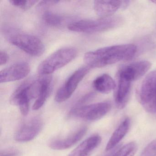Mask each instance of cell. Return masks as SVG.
<instances>
[{
  "mask_svg": "<svg viewBox=\"0 0 156 156\" xmlns=\"http://www.w3.org/2000/svg\"><path fill=\"white\" fill-rule=\"evenodd\" d=\"M59 1H41L38 4V7L39 8H44V7H50L55 4L59 3Z\"/></svg>",
  "mask_w": 156,
  "mask_h": 156,
  "instance_id": "26",
  "label": "cell"
},
{
  "mask_svg": "<svg viewBox=\"0 0 156 156\" xmlns=\"http://www.w3.org/2000/svg\"><path fill=\"white\" fill-rule=\"evenodd\" d=\"M123 20L119 16L85 20L73 22L68 25V30L75 32L96 33L115 29L122 25Z\"/></svg>",
  "mask_w": 156,
  "mask_h": 156,
  "instance_id": "2",
  "label": "cell"
},
{
  "mask_svg": "<svg viewBox=\"0 0 156 156\" xmlns=\"http://www.w3.org/2000/svg\"><path fill=\"white\" fill-rule=\"evenodd\" d=\"M151 2L152 3H154V4H156V0H154V1H151Z\"/></svg>",
  "mask_w": 156,
  "mask_h": 156,
  "instance_id": "28",
  "label": "cell"
},
{
  "mask_svg": "<svg viewBox=\"0 0 156 156\" xmlns=\"http://www.w3.org/2000/svg\"><path fill=\"white\" fill-rule=\"evenodd\" d=\"M111 108L110 102H103L89 105L75 106L71 110V116L90 121L99 120L108 113Z\"/></svg>",
  "mask_w": 156,
  "mask_h": 156,
  "instance_id": "6",
  "label": "cell"
},
{
  "mask_svg": "<svg viewBox=\"0 0 156 156\" xmlns=\"http://www.w3.org/2000/svg\"><path fill=\"white\" fill-rule=\"evenodd\" d=\"M140 156H156V139L145 147Z\"/></svg>",
  "mask_w": 156,
  "mask_h": 156,
  "instance_id": "22",
  "label": "cell"
},
{
  "mask_svg": "<svg viewBox=\"0 0 156 156\" xmlns=\"http://www.w3.org/2000/svg\"><path fill=\"white\" fill-rule=\"evenodd\" d=\"M120 147V146H116L113 149H112L113 150H112V151H111L109 154H108L107 155H106V156H114L115 153L119 149V148Z\"/></svg>",
  "mask_w": 156,
  "mask_h": 156,
  "instance_id": "27",
  "label": "cell"
},
{
  "mask_svg": "<svg viewBox=\"0 0 156 156\" xmlns=\"http://www.w3.org/2000/svg\"><path fill=\"white\" fill-rule=\"evenodd\" d=\"M20 152L16 149H9L1 151L0 156H19Z\"/></svg>",
  "mask_w": 156,
  "mask_h": 156,
  "instance_id": "24",
  "label": "cell"
},
{
  "mask_svg": "<svg viewBox=\"0 0 156 156\" xmlns=\"http://www.w3.org/2000/svg\"><path fill=\"white\" fill-rule=\"evenodd\" d=\"M8 40L10 43L31 56H41L45 51L44 44L39 38L28 34L12 33L8 35Z\"/></svg>",
  "mask_w": 156,
  "mask_h": 156,
  "instance_id": "5",
  "label": "cell"
},
{
  "mask_svg": "<svg viewBox=\"0 0 156 156\" xmlns=\"http://www.w3.org/2000/svg\"><path fill=\"white\" fill-rule=\"evenodd\" d=\"M9 55L5 51H1L0 52V66L6 64L9 60Z\"/></svg>",
  "mask_w": 156,
  "mask_h": 156,
  "instance_id": "25",
  "label": "cell"
},
{
  "mask_svg": "<svg viewBox=\"0 0 156 156\" xmlns=\"http://www.w3.org/2000/svg\"><path fill=\"white\" fill-rule=\"evenodd\" d=\"M77 54V50L73 47L59 49L41 62L37 69L38 73L41 75H49L68 64L76 57Z\"/></svg>",
  "mask_w": 156,
  "mask_h": 156,
  "instance_id": "3",
  "label": "cell"
},
{
  "mask_svg": "<svg viewBox=\"0 0 156 156\" xmlns=\"http://www.w3.org/2000/svg\"><path fill=\"white\" fill-rule=\"evenodd\" d=\"M30 66L26 62H20L10 66L0 72V82L9 83L21 80L29 75Z\"/></svg>",
  "mask_w": 156,
  "mask_h": 156,
  "instance_id": "11",
  "label": "cell"
},
{
  "mask_svg": "<svg viewBox=\"0 0 156 156\" xmlns=\"http://www.w3.org/2000/svg\"><path fill=\"white\" fill-rule=\"evenodd\" d=\"M9 2L14 7H17L24 10L30 9L38 2L37 1H23V0H10Z\"/></svg>",
  "mask_w": 156,
  "mask_h": 156,
  "instance_id": "21",
  "label": "cell"
},
{
  "mask_svg": "<svg viewBox=\"0 0 156 156\" xmlns=\"http://www.w3.org/2000/svg\"><path fill=\"white\" fill-rule=\"evenodd\" d=\"M95 94L94 93H90L87 94L83 96L80 100L77 102L76 106L84 105V104L90 102L94 98Z\"/></svg>",
  "mask_w": 156,
  "mask_h": 156,
  "instance_id": "23",
  "label": "cell"
},
{
  "mask_svg": "<svg viewBox=\"0 0 156 156\" xmlns=\"http://www.w3.org/2000/svg\"><path fill=\"white\" fill-rule=\"evenodd\" d=\"M40 79V87L37 99L33 106V109L37 110L44 105L52 90V79L50 76H45Z\"/></svg>",
  "mask_w": 156,
  "mask_h": 156,
  "instance_id": "16",
  "label": "cell"
},
{
  "mask_svg": "<svg viewBox=\"0 0 156 156\" xmlns=\"http://www.w3.org/2000/svg\"><path fill=\"white\" fill-rule=\"evenodd\" d=\"M93 86L96 91L103 94H108L115 89V80L107 74H103L94 79Z\"/></svg>",
  "mask_w": 156,
  "mask_h": 156,
  "instance_id": "18",
  "label": "cell"
},
{
  "mask_svg": "<svg viewBox=\"0 0 156 156\" xmlns=\"http://www.w3.org/2000/svg\"><path fill=\"white\" fill-rule=\"evenodd\" d=\"M122 6V1H95L94 3L96 13L101 18L111 17Z\"/></svg>",
  "mask_w": 156,
  "mask_h": 156,
  "instance_id": "14",
  "label": "cell"
},
{
  "mask_svg": "<svg viewBox=\"0 0 156 156\" xmlns=\"http://www.w3.org/2000/svg\"><path fill=\"white\" fill-rule=\"evenodd\" d=\"M130 120L126 118L119 125L109 139L105 148L106 151H109L115 147L128 132L130 127Z\"/></svg>",
  "mask_w": 156,
  "mask_h": 156,
  "instance_id": "17",
  "label": "cell"
},
{
  "mask_svg": "<svg viewBox=\"0 0 156 156\" xmlns=\"http://www.w3.org/2000/svg\"><path fill=\"white\" fill-rule=\"evenodd\" d=\"M87 130V127H83L66 137L52 140L50 142L49 147L56 150H63L70 148L83 138Z\"/></svg>",
  "mask_w": 156,
  "mask_h": 156,
  "instance_id": "13",
  "label": "cell"
},
{
  "mask_svg": "<svg viewBox=\"0 0 156 156\" xmlns=\"http://www.w3.org/2000/svg\"><path fill=\"white\" fill-rule=\"evenodd\" d=\"M43 20L45 24L53 27L62 26L65 23L66 18L60 14L52 12H46L43 16Z\"/></svg>",
  "mask_w": 156,
  "mask_h": 156,
  "instance_id": "19",
  "label": "cell"
},
{
  "mask_svg": "<svg viewBox=\"0 0 156 156\" xmlns=\"http://www.w3.org/2000/svg\"><path fill=\"white\" fill-rule=\"evenodd\" d=\"M34 98L32 89V81L26 82L20 85L11 96V104L18 106L22 115H28L30 109V102Z\"/></svg>",
  "mask_w": 156,
  "mask_h": 156,
  "instance_id": "8",
  "label": "cell"
},
{
  "mask_svg": "<svg viewBox=\"0 0 156 156\" xmlns=\"http://www.w3.org/2000/svg\"><path fill=\"white\" fill-rule=\"evenodd\" d=\"M87 66H83L74 72L57 90L55 100L58 103L68 100L73 94L80 82L90 71Z\"/></svg>",
  "mask_w": 156,
  "mask_h": 156,
  "instance_id": "7",
  "label": "cell"
},
{
  "mask_svg": "<svg viewBox=\"0 0 156 156\" xmlns=\"http://www.w3.org/2000/svg\"><path fill=\"white\" fill-rule=\"evenodd\" d=\"M150 62L140 61L123 66L119 69L117 76L133 82L140 79L147 73L151 67Z\"/></svg>",
  "mask_w": 156,
  "mask_h": 156,
  "instance_id": "9",
  "label": "cell"
},
{
  "mask_svg": "<svg viewBox=\"0 0 156 156\" xmlns=\"http://www.w3.org/2000/svg\"><path fill=\"white\" fill-rule=\"evenodd\" d=\"M43 127V122L40 117L34 118L23 125L16 132L15 140L19 142H28L33 140Z\"/></svg>",
  "mask_w": 156,
  "mask_h": 156,
  "instance_id": "10",
  "label": "cell"
},
{
  "mask_svg": "<svg viewBox=\"0 0 156 156\" xmlns=\"http://www.w3.org/2000/svg\"><path fill=\"white\" fill-rule=\"evenodd\" d=\"M102 140L98 135H94L84 140L68 155V156H90Z\"/></svg>",
  "mask_w": 156,
  "mask_h": 156,
  "instance_id": "15",
  "label": "cell"
},
{
  "mask_svg": "<svg viewBox=\"0 0 156 156\" xmlns=\"http://www.w3.org/2000/svg\"><path fill=\"white\" fill-rule=\"evenodd\" d=\"M137 150L136 143L131 141L121 147H120L114 156H134Z\"/></svg>",
  "mask_w": 156,
  "mask_h": 156,
  "instance_id": "20",
  "label": "cell"
},
{
  "mask_svg": "<svg viewBox=\"0 0 156 156\" xmlns=\"http://www.w3.org/2000/svg\"><path fill=\"white\" fill-rule=\"evenodd\" d=\"M132 82L122 76H117V85L114 93V100L119 109H123L126 105L130 97Z\"/></svg>",
  "mask_w": 156,
  "mask_h": 156,
  "instance_id": "12",
  "label": "cell"
},
{
  "mask_svg": "<svg viewBox=\"0 0 156 156\" xmlns=\"http://www.w3.org/2000/svg\"><path fill=\"white\" fill-rule=\"evenodd\" d=\"M138 98L145 111L156 114V70L150 73L141 83Z\"/></svg>",
  "mask_w": 156,
  "mask_h": 156,
  "instance_id": "4",
  "label": "cell"
},
{
  "mask_svg": "<svg viewBox=\"0 0 156 156\" xmlns=\"http://www.w3.org/2000/svg\"><path fill=\"white\" fill-rule=\"evenodd\" d=\"M136 52V46L132 44L108 46L86 53L84 62L89 68H100L130 60Z\"/></svg>",
  "mask_w": 156,
  "mask_h": 156,
  "instance_id": "1",
  "label": "cell"
}]
</instances>
